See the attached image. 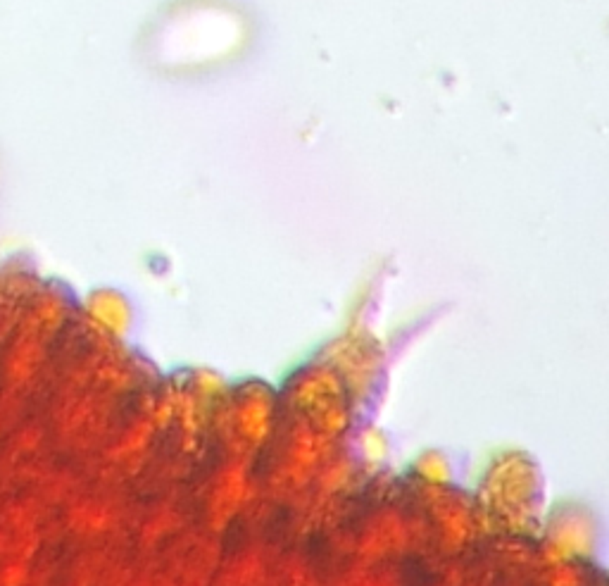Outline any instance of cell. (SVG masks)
<instances>
[{
    "label": "cell",
    "mask_w": 609,
    "mask_h": 586,
    "mask_svg": "<svg viewBox=\"0 0 609 586\" xmlns=\"http://www.w3.org/2000/svg\"><path fill=\"white\" fill-rule=\"evenodd\" d=\"M245 546V527L240 522V517H236L228 522L226 534H224V553L228 556H236L240 548Z\"/></svg>",
    "instance_id": "6da1fadb"
},
{
    "label": "cell",
    "mask_w": 609,
    "mask_h": 586,
    "mask_svg": "<svg viewBox=\"0 0 609 586\" xmlns=\"http://www.w3.org/2000/svg\"><path fill=\"white\" fill-rule=\"evenodd\" d=\"M286 517H288L286 510H277L272 515L269 527H267V539H269V541H279V539L286 534V529H288V519Z\"/></svg>",
    "instance_id": "3957f363"
},
{
    "label": "cell",
    "mask_w": 609,
    "mask_h": 586,
    "mask_svg": "<svg viewBox=\"0 0 609 586\" xmlns=\"http://www.w3.org/2000/svg\"><path fill=\"white\" fill-rule=\"evenodd\" d=\"M402 570H412V575H410V572H407V575H402V579L407 584H417V582L429 584V582H434V575H431V572L427 570V565H424L419 558H412V565H410V560H405Z\"/></svg>",
    "instance_id": "7a4b0ae2"
}]
</instances>
